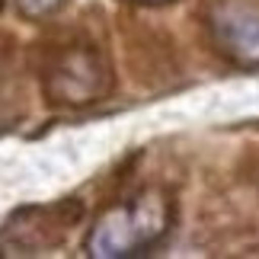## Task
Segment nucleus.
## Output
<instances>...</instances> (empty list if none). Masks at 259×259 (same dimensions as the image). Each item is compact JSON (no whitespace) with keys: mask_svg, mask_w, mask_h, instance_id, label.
<instances>
[{"mask_svg":"<svg viewBox=\"0 0 259 259\" xmlns=\"http://www.w3.org/2000/svg\"><path fill=\"white\" fill-rule=\"evenodd\" d=\"M173 227V198L160 186H147L93 221L83 250L90 259H132L151 253Z\"/></svg>","mask_w":259,"mask_h":259,"instance_id":"nucleus-1","label":"nucleus"},{"mask_svg":"<svg viewBox=\"0 0 259 259\" xmlns=\"http://www.w3.org/2000/svg\"><path fill=\"white\" fill-rule=\"evenodd\" d=\"M112 64L103 55V48L74 38L48 52L42 64V93L52 106L64 109H83L112 93Z\"/></svg>","mask_w":259,"mask_h":259,"instance_id":"nucleus-2","label":"nucleus"},{"mask_svg":"<svg viewBox=\"0 0 259 259\" xmlns=\"http://www.w3.org/2000/svg\"><path fill=\"white\" fill-rule=\"evenodd\" d=\"M80 218H83V205L77 198L19 208L0 227V256H42L55 246H61Z\"/></svg>","mask_w":259,"mask_h":259,"instance_id":"nucleus-3","label":"nucleus"},{"mask_svg":"<svg viewBox=\"0 0 259 259\" xmlns=\"http://www.w3.org/2000/svg\"><path fill=\"white\" fill-rule=\"evenodd\" d=\"M205 29L214 52L234 67H259V0H208Z\"/></svg>","mask_w":259,"mask_h":259,"instance_id":"nucleus-4","label":"nucleus"},{"mask_svg":"<svg viewBox=\"0 0 259 259\" xmlns=\"http://www.w3.org/2000/svg\"><path fill=\"white\" fill-rule=\"evenodd\" d=\"M71 0H13L16 13L23 19H48L55 16L58 10H64Z\"/></svg>","mask_w":259,"mask_h":259,"instance_id":"nucleus-5","label":"nucleus"},{"mask_svg":"<svg viewBox=\"0 0 259 259\" xmlns=\"http://www.w3.org/2000/svg\"><path fill=\"white\" fill-rule=\"evenodd\" d=\"M138 7H163V4H173V0H132Z\"/></svg>","mask_w":259,"mask_h":259,"instance_id":"nucleus-6","label":"nucleus"}]
</instances>
